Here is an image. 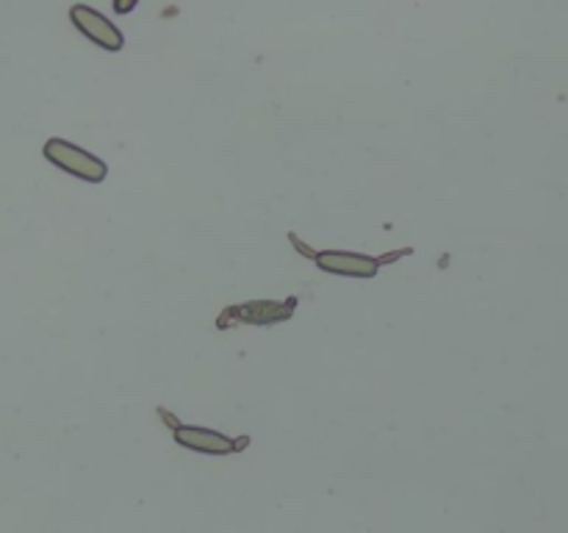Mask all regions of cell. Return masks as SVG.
Instances as JSON below:
<instances>
[{"mask_svg":"<svg viewBox=\"0 0 568 533\" xmlns=\"http://www.w3.org/2000/svg\"><path fill=\"white\" fill-rule=\"evenodd\" d=\"M286 239L292 242V248L297 250L300 255L314 261V266H320L322 272H331V275H342V278H375L383 266L397 264V261L408 259L414 255V248L405 244V248L388 250V253L381 255H369V253H353V250H314L311 244H305L300 239V233L288 231Z\"/></svg>","mask_w":568,"mask_h":533,"instance_id":"cell-1","label":"cell"},{"mask_svg":"<svg viewBox=\"0 0 568 533\" xmlns=\"http://www.w3.org/2000/svg\"><path fill=\"white\" fill-rule=\"evenodd\" d=\"M155 414H159V420L164 422L166 431L172 433L175 444H181L183 450H192V453L236 455V453H244V450L253 444V439H250L247 433H244V436H227V433L211 431V428L181 422L170 409H164V405H159Z\"/></svg>","mask_w":568,"mask_h":533,"instance_id":"cell-2","label":"cell"},{"mask_svg":"<svg viewBox=\"0 0 568 533\" xmlns=\"http://www.w3.org/2000/svg\"><path fill=\"white\" fill-rule=\"evenodd\" d=\"M300 298L297 294H288L286 300H244V303L225 305V309L216 314L214 328L216 331H233V328L242 325H255V328H270L277 322H288L297 314Z\"/></svg>","mask_w":568,"mask_h":533,"instance_id":"cell-3","label":"cell"},{"mask_svg":"<svg viewBox=\"0 0 568 533\" xmlns=\"http://www.w3.org/2000/svg\"><path fill=\"white\" fill-rule=\"evenodd\" d=\"M44 161H50L53 167H59L67 175L78 178V181L87 183H103L109 178V164H105L100 155L89 153V150L78 148V144L67 142V139L50 137L42 144Z\"/></svg>","mask_w":568,"mask_h":533,"instance_id":"cell-4","label":"cell"},{"mask_svg":"<svg viewBox=\"0 0 568 533\" xmlns=\"http://www.w3.org/2000/svg\"><path fill=\"white\" fill-rule=\"evenodd\" d=\"M70 22L98 48L111 50V53H120L125 48V33L114 26L105 14H100L98 9L87 3L70 6Z\"/></svg>","mask_w":568,"mask_h":533,"instance_id":"cell-5","label":"cell"}]
</instances>
